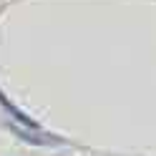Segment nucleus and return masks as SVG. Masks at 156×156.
<instances>
[{
    "instance_id": "1",
    "label": "nucleus",
    "mask_w": 156,
    "mask_h": 156,
    "mask_svg": "<svg viewBox=\"0 0 156 156\" xmlns=\"http://www.w3.org/2000/svg\"><path fill=\"white\" fill-rule=\"evenodd\" d=\"M10 131H13L15 136H20V139L30 141V144H38V146H58V144H63L61 139H55V136L41 131L38 126H25V123H23V126H13V123H10Z\"/></svg>"
},
{
    "instance_id": "2",
    "label": "nucleus",
    "mask_w": 156,
    "mask_h": 156,
    "mask_svg": "<svg viewBox=\"0 0 156 156\" xmlns=\"http://www.w3.org/2000/svg\"><path fill=\"white\" fill-rule=\"evenodd\" d=\"M0 103H3V106H5V108H8V111H10L13 116H18V119H20V123H25V126H35V123H33L30 119H28V116H25V113H20V111H18V108H15V106H13L10 101H8V98H5V96H3V93H0Z\"/></svg>"
}]
</instances>
